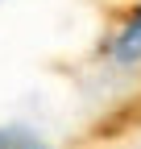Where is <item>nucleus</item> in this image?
Segmentation results:
<instances>
[{
    "instance_id": "obj_1",
    "label": "nucleus",
    "mask_w": 141,
    "mask_h": 149,
    "mask_svg": "<svg viewBox=\"0 0 141 149\" xmlns=\"http://www.w3.org/2000/svg\"><path fill=\"white\" fill-rule=\"evenodd\" d=\"M104 58L112 66H137L141 62V0L120 17L116 33L104 42Z\"/></svg>"
},
{
    "instance_id": "obj_2",
    "label": "nucleus",
    "mask_w": 141,
    "mask_h": 149,
    "mask_svg": "<svg viewBox=\"0 0 141 149\" xmlns=\"http://www.w3.org/2000/svg\"><path fill=\"white\" fill-rule=\"evenodd\" d=\"M29 149H46V145H29Z\"/></svg>"
}]
</instances>
